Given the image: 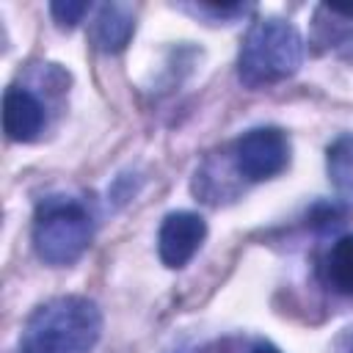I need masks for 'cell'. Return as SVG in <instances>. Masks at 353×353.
I'll return each instance as SVG.
<instances>
[{
	"mask_svg": "<svg viewBox=\"0 0 353 353\" xmlns=\"http://www.w3.org/2000/svg\"><path fill=\"white\" fill-rule=\"evenodd\" d=\"M303 63V36L295 25L268 17L248 28L240 58L237 74L248 88H262L292 77Z\"/></svg>",
	"mask_w": 353,
	"mask_h": 353,
	"instance_id": "cell-2",
	"label": "cell"
},
{
	"mask_svg": "<svg viewBox=\"0 0 353 353\" xmlns=\"http://www.w3.org/2000/svg\"><path fill=\"white\" fill-rule=\"evenodd\" d=\"M102 334V314L83 295L44 301L22 328V353H91Z\"/></svg>",
	"mask_w": 353,
	"mask_h": 353,
	"instance_id": "cell-1",
	"label": "cell"
},
{
	"mask_svg": "<svg viewBox=\"0 0 353 353\" xmlns=\"http://www.w3.org/2000/svg\"><path fill=\"white\" fill-rule=\"evenodd\" d=\"M85 11H88V3H83V0H55V3H50V14L63 28L77 25Z\"/></svg>",
	"mask_w": 353,
	"mask_h": 353,
	"instance_id": "cell-11",
	"label": "cell"
},
{
	"mask_svg": "<svg viewBox=\"0 0 353 353\" xmlns=\"http://www.w3.org/2000/svg\"><path fill=\"white\" fill-rule=\"evenodd\" d=\"M328 176L339 193L353 196V135H342L328 146Z\"/></svg>",
	"mask_w": 353,
	"mask_h": 353,
	"instance_id": "cell-10",
	"label": "cell"
},
{
	"mask_svg": "<svg viewBox=\"0 0 353 353\" xmlns=\"http://www.w3.org/2000/svg\"><path fill=\"white\" fill-rule=\"evenodd\" d=\"M91 215L77 201H44L33 221V248L41 262L61 268L83 256L91 243Z\"/></svg>",
	"mask_w": 353,
	"mask_h": 353,
	"instance_id": "cell-3",
	"label": "cell"
},
{
	"mask_svg": "<svg viewBox=\"0 0 353 353\" xmlns=\"http://www.w3.org/2000/svg\"><path fill=\"white\" fill-rule=\"evenodd\" d=\"M207 237V223L196 212H171L165 215L157 234V254L165 268H182L193 259L199 245Z\"/></svg>",
	"mask_w": 353,
	"mask_h": 353,
	"instance_id": "cell-5",
	"label": "cell"
},
{
	"mask_svg": "<svg viewBox=\"0 0 353 353\" xmlns=\"http://www.w3.org/2000/svg\"><path fill=\"white\" fill-rule=\"evenodd\" d=\"M44 127V108L41 102L19 85H11L3 94V130L11 141L28 143L33 141Z\"/></svg>",
	"mask_w": 353,
	"mask_h": 353,
	"instance_id": "cell-6",
	"label": "cell"
},
{
	"mask_svg": "<svg viewBox=\"0 0 353 353\" xmlns=\"http://www.w3.org/2000/svg\"><path fill=\"white\" fill-rule=\"evenodd\" d=\"M336 22L317 19V44L353 61V6H325Z\"/></svg>",
	"mask_w": 353,
	"mask_h": 353,
	"instance_id": "cell-8",
	"label": "cell"
},
{
	"mask_svg": "<svg viewBox=\"0 0 353 353\" xmlns=\"http://www.w3.org/2000/svg\"><path fill=\"white\" fill-rule=\"evenodd\" d=\"M251 353H281V350L276 345H270V342H259V345L251 347Z\"/></svg>",
	"mask_w": 353,
	"mask_h": 353,
	"instance_id": "cell-12",
	"label": "cell"
},
{
	"mask_svg": "<svg viewBox=\"0 0 353 353\" xmlns=\"http://www.w3.org/2000/svg\"><path fill=\"white\" fill-rule=\"evenodd\" d=\"M323 273L331 290L339 295H353V234H345L331 245Z\"/></svg>",
	"mask_w": 353,
	"mask_h": 353,
	"instance_id": "cell-9",
	"label": "cell"
},
{
	"mask_svg": "<svg viewBox=\"0 0 353 353\" xmlns=\"http://www.w3.org/2000/svg\"><path fill=\"white\" fill-rule=\"evenodd\" d=\"M132 30H135V22H132V11L127 6H116V3L102 6L99 17L94 22V41L105 52H119L127 47Z\"/></svg>",
	"mask_w": 353,
	"mask_h": 353,
	"instance_id": "cell-7",
	"label": "cell"
},
{
	"mask_svg": "<svg viewBox=\"0 0 353 353\" xmlns=\"http://www.w3.org/2000/svg\"><path fill=\"white\" fill-rule=\"evenodd\" d=\"M234 163H237V171L251 182L270 179V176H276V174H281L287 168V163H290V141L276 127L248 130L234 143Z\"/></svg>",
	"mask_w": 353,
	"mask_h": 353,
	"instance_id": "cell-4",
	"label": "cell"
}]
</instances>
